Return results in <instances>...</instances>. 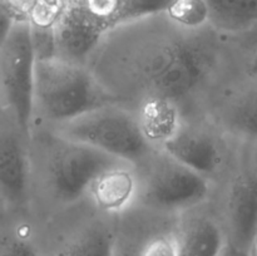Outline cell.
Masks as SVG:
<instances>
[{
    "mask_svg": "<svg viewBox=\"0 0 257 256\" xmlns=\"http://www.w3.org/2000/svg\"><path fill=\"white\" fill-rule=\"evenodd\" d=\"M166 15L173 24L186 30H198L208 23L205 0H173Z\"/></svg>",
    "mask_w": 257,
    "mask_h": 256,
    "instance_id": "obj_18",
    "label": "cell"
},
{
    "mask_svg": "<svg viewBox=\"0 0 257 256\" xmlns=\"http://www.w3.org/2000/svg\"><path fill=\"white\" fill-rule=\"evenodd\" d=\"M115 237L109 226L93 223L78 232L60 256H114Z\"/></svg>",
    "mask_w": 257,
    "mask_h": 256,
    "instance_id": "obj_15",
    "label": "cell"
},
{
    "mask_svg": "<svg viewBox=\"0 0 257 256\" xmlns=\"http://www.w3.org/2000/svg\"><path fill=\"white\" fill-rule=\"evenodd\" d=\"M250 33H251V37H252V40L257 44V25L250 30Z\"/></svg>",
    "mask_w": 257,
    "mask_h": 256,
    "instance_id": "obj_25",
    "label": "cell"
},
{
    "mask_svg": "<svg viewBox=\"0 0 257 256\" xmlns=\"http://www.w3.org/2000/svg\"><path fill=\"white\" fill-rule=\"evenodd\" d=\"M132 166L127 162H118L94 178L88 195L99 210L107 213H119L137 200L138 176Z\"/></svg>",
    "mask_w": 257,
    "mask_h": 256,
    "instance_id": "obj_10",
    "label": "cell"
},
{
    "mask_svg": "<svg viewBox=\"0 0 257 256\" xmlns=\"http://www.w3.org/2000/svg\"><path fill=\"white\" fill-rule=\"evenodd\" d=\"M88 10L105 22L110 30V20L114 14L117 0H80Z\"/></svg>",
    "mask_w": 257,
    "mask_h": 256,
    "instance_id": "obj_22",
    "label": "cell"
},
{
    "mask_svg": "<svg viewBox=\"0 0 257 256\" xmlns=\"http://www.w3.org/2000/svg\"><path fill=\"white\" fill-rule=\"evenodd\" d=\"M197 30L133 35L107 43L99 55V84L147 99L160 98L178 105L198 92L212 72L215 54L210 42Z\"/></svg>",
    "mask_w": 257,
    "mask_h": 256,
    "instance_id": "obj_1",
    "label": "cell"
},
{
    "mask_svg": "<svg viewBox=\"0 0 257 256\" xmlns=\"http://www.w3.org/2000/svg\"><path fill=\"white\" fill-rule=\"evenodd\" d=\"M0 256H38L29 240L17 235L0 238Z\"/></svg>",
    "mask_w": 257,
    "mask_h": 256,
    "instance_id": "obj_21",
    "label": "cell"
},
{
    "mask_svg": "<svg viewBox=\"0 0 257 256\" xmlns=\"http://www.w3.org/2000/svg\"><path fill=\"white\" fill-rule=\"evenodd\" d=\"M109 28L80 0L67 2L54 25L55 57L83 64L95 52Z\"/></svg>",
    "mask_w": 257,
    "mask_h": 256,
    "instance_id": "obj_7",
    "label": "cell"
},
{
    "mask_svg": "<svg viewBox=\"0 0 257 256\" xmlns=\"http://www.w3.org/2000/svg\"><path fill=\"white\" fill-rule=\"evenodd\" d=\"M248 74L253 78L257 77V49L255 54H253L252 59H251L250 64H248Z\"/></svg>",
    "mask_w": 257,
    "mask_h": 256,
    "instance_id": "obj_24",
    "label": "cell"
},
{
    "mask_svg": "<svg viewBox=\"0 0 257 256\" xmlns=\"http://www.w3.org/2000/svg\"><path fill=\"white\" fill-rule=\"evenodd\" d=\"M161 151L205 177L215 172L221 162L220 150L213 138L201 131L186 128L183 124L161 146Z\"/></svg>",
    "mask_w": 257,
    "mask_h": 256,
    "instance_id": "obj_11",
    "label": "cell"
},
{
    "mask_svg": "<svg viewBox=\"0 0 257 256\" xmlns=\"http://www.w3.org/2000/svg\"><path fill=\"white\" fill-rule=\"evenodd\" d=\"M135 256H177L176 236L168 233H158L145 241Z\"/></svg>",
    "mask_w": 257,
    "mask_h": 256,
    "instance_id": "obj_19",
    "label": "cell"
},
{
    "mask_svg": "<svg viewBox=\"0 0 257 256\" xmlns=\"http://www.w3.org/2000/svg\"><path fill=\"white\" fill-rule=\"evenodd\" d=\"M177 240V256H220L226 245L221 228L208 218L186 223Z\"/></svg>",
    "mask_w": 257,
    "mask_h": 256,
    "instance_id": "obj_13",
    "label": "cell"
},
{
    "mask_svg": "<svg viewBox=\"0 0 257 256\" xmlns=\"http://www.w3.org/2000/svg\"><path fill=\"white\" fill-rule=\"evenodd\" d=\"M230 241L235 247L252 255L257 241V178L240 175L228 190L226 203Z\"/></svg>",
    "mask_w": 257,
    "mask_h": 256,
    "instance_id": "obj_8",
    "label": "cell"
},
{
    "mask_svg": "<svg viewBox=\"0 0 257 256\" xmlns=\"http://www.w3.org/2000/svg\"><path fill=\"white\" fill-rule=\"evenodd\" d=\"M220 256H251V253L245 252V251L235 247V246L231 245L230 242H226L225 247H223L222 252H221Z\"/></svg>",
    "mask_w": 257,
    "mask_h": 256,
    "instance_id": "obj_23",
    "label": "cell"
},
{
    "mask_svg": "<svg viewBox=\"0 0 257 256\" xmlns=\"http://www.w3.org/2000/svg\"><path fill=\"white\" fill-rule=\"evenodd\" d=\"M118 162L124 161L54 133L45 160L48 185L59 202L72 203L88 193L102 171Z\"/></svg>",
    "mask_w": 257,
    "mask_h": 256,
    "instance_id": "obj_6",
    "label": "cell"
},
{
    "mask_svg": "<svg viewBox=\"0 0 257 256\" xmlns=\"http://www.w3.org/2000/svg\"><path fill=\"white\" fill-rule=\"evenodd\" d=\"M29 181V156L22 138L13 130H0V197L20 205L28 196Z\"/></svg>",
    "mask_w": 257,
    "mask_h": 256,
    "instance_id": "obj_9",
    "label": "cell"
},
{
    "mask_svg": "<svg viewBox=\"0 0 257 256\" xmlns=\"http://www.w3.org/2000/svg\"><path fill=\"white\" fill-rule=\"evenodd\" d=\"M225 122L240 135L257 137V83L243 90L228 104Z\"/></svg>",
    "mask_w": 257,
    "mask_h": 256,
    "instance_id": "obj_16",
    "label": "cell"
},
{
    "mask_svg": "<svg viewBox=\"0 0 257 256\" xmlns=\"http://www.w3.org/2000/svg\"><path fill=\"white\" fill-rule=\"evenodd\" d=\"M136 115L143 136L152 147H161L182 125L178 105L160 98L141 103Z\"/></svg>",
    "mask_w": 257,
    "mask_h": 256,
    "instance_id": "obj_12",
    "label": "cell"
},
{
    "mask_svg": "<svg viewBox=\"0 0 257 256\" xmlns=\"http://www.w3.org/2000/svg\"><path fill=\"white\" fill-rule=\"evenodd\" d=\"M20 19H28L27 14L13 0H0V45Z\"/></svg>",
    "mask_w": 257,
    "mask_h": 256,
    "instance_id": "obj_20",
    "label": "cell"
},
{
    "mask_svg": "<svg viewBox=\"0 0 257 256\" xmlns=\"http://www.w3.org/2000/svg\"><path fill=\"white\" fill-rule=\"evenodd\" d=\"M146 170L138 176V193L146 206L173 212L195 207L206 200L210 185L205 176L190 170L165 152L151 153L143 162Z\"/></svg>",
    "mask_w": 257,
    "mask_h": 256,
    "instance_id": "obj_4",
    "label": "cell"
},
{
    "mask_svg": "<svg viewBox=\"0 0 257 256\" xmlns=\"http://www.w3.org/2000/svg\"><path fill=\"white\" fill-rule=\"evenodd\" d=\"M35 62L29 22L20 19L0 45V92L23 133L29 131L34 112Z\"/></svg>",
    "mask_w": 257,
    "mask_h": 256,
    "instance_id": "obj_5",
    "label": "cell"
},
{
    "mask_svg": "<svg viewBox=\"0 0 257 256\" xmlns=\"http://www.w3.org/2000/svg\"><path fill=\"white\" fill-rule=\"evenodd\" d=\"M173 0H117L110 30L160 14H166Z\"/></svg>",
    "mask_w": 257,
    "mask_h": 256,
    "instance_id": "obj_17",
    "label": "cell"
},
{
    "mask_svg": "<svg viewBox=\"0 0 257 256\" xmlns=\"http://www.w3.org/2000/svg\"><path fill=\"white\" fill-rule=\"evenodd\" d=\"M113 103L93 73L79 63L59 57L37 59L34 107L55 124Z\"/></svg>",
    "mask_w": 257,
    "mask_h": 256,
    "instance_id": "obj_2",
    "label": "cell"
},
{
    "mask_svg": "<svg viewBox=\"0 0 257 256\" xmlns=\"http://www.w3.org/2000/svg\"><path fill=\"white\" fill-rule=\"evenodd\" d=\"M54 133L131 165H140L153 152L136 113L113 103L57 124Z\"/></svg>",
    "mask_w": 257,
    "mask_h": 256,
    "instance_id": "obj_3",
    "label": "cell"
},
{
    "mask_svg": "<svg viewBox=\"0 0 257 256\" xmlns=\"http://www.w3.org/2000/svg\"><path fill=\"white\" fill-rule=\"evenodd\" d=\"M251 256H257V241L255 243V247H253V251H252V255Z\"/></svg>",
    "mask_w": 257,
    "mask_h": 256,
    "instance_id": "obj_26",
    "label": "cell"
},
{
    "mask_svg": "<svg viewBox=\"0 0 257 256\" xmlns=\"http://www.w3.org/2000/svg\"><path fill=\"white\" fill-rule=\"evenodd\" d=\"M208 24L220 32L245 33L257 25V0H205Z\"/></svg>",
    "mask_w": 257,
    "mask_h": 256,
    "instance_id": "obj_14",
    "label": "cell"
}]
</instances>
